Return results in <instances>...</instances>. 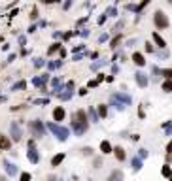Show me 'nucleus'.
<instances>
[{"instance_id":"26","label":"nucleus","mask_w":172,"mask_h":181,"mask_svg":"<svg viewBox=\"0 0 172 181\" xmlns=\"http://www.w3.org/2000/svg\"><path fill=\"white\" fill-rule=\"evenodd\" d=\"M42 2H46V4H53V2H57V0H42Z\"/></svg>"},{"instance_id":"23","label":"nucleus","mask_w":172,"mask_h":181,"mask_svg":"<svg viewBox=\"0 0 172 181\" xmlns=\"http://www.w3.org/2000/svg\"><path fill=\"white\" fill-rule=\"evenodd\" d=\"M146 51H147V53H151V51H153V47H151L150 43H146Z\"/></svg>"},{"instance_id":"21","label":"nucleus","mask_w":172,"mask_h":181,"mask_svg":"<svg viewBox=\"0 0 172 181\" xmlns=\"http://www.w3.org/2000/svg\"><path fill=\"white\" fill-rule=\"evenodd\" d=\"M163 74H165V75H166L168 79H172V68H166V70L163 72Z\"/></svg>"},{"instance_id":"15","label":"nucleus","mask_w":172,"mask_h":181,"mask_svg":"<svg viewBox=\"0 0 172 181\" xmlns=\"http://www.w3.org/2000/svg\"><path fill=\"white\" fill-rule=\"evenodd\" d=\"M98 115H100V117H106V115H108L106 106H104V104H100V106H98Z\"/></svg>"},{"instance_id":"12","label":"nucleus","mask_w":172,"mask_h":181,"mask_svg":"<svg viewBox=\"0 0 172 181\" xmlns=\"http://www.w3.org/2000/svg\"><path fill=\"white\" fill-rule=\"evenodd\" d=\"M136 81L140 83V87H146L147 85V79L144 78V74H136Z\"/></svg>"},{"instance_id":"25","label":"nucleus","mask_w":172,"mask_h":181,"mask_svg":"<svg viewBox=\"0 0 172 181\" xmlns=\"http://www.w3.org/2000/svg\"><path fill=\"white\" fill-rule=\"evenodd\" d=\"M166 153H172V142L168 143V145H166Z\"/></svg>"},{"instance_id":"13","label":"nucleus","mask_w":172,"mask_h":181,"mask_svg":"<svg viewBox=\"0 0 172 181\" xmlns=\"http://www.w3.org/2000/svg\"><path fill=\"white\" fill-rule=\"evenodd\" d=\"M163 91H165V92H172V79H166V81L163 83Z\"/></svg>"},{"instance_id":"4","label":"nucleus","mask_w":172,"mask_h":181,"mask_svg":"<svg viewBox=\"0 0 172 181\" xmlns=\"http://www.w3.org/2000/svg\"><path fill=\"white\" fill-rule=\"evenodd\" d=\"M10 145H11V142L6 138L4 134H0V151H6V149H10Z\"/></svg>"},{"instance_id":"27","label":"nucleus","mask_w":172,"mask_h":181,"mask_svg":"<svg viewBox=\"0 0 172 181\" xmlns=\"http://www.w3.org/2000/svg\"><path fill=\"white\" fill-rule=\"evenodd\" d=\"M170 2H172V0H170Z\"/></svg>"},{"instance_id":"17","label":"nucleus","mask_w":172,"mask_h":181,"mask_svg":"<svg viewBox=\"0 0 172 181\" xmlns=\"http://www.w3.org/2000/svg\"><path fill=\"white\" fill-rule=\"evenodd\" d=\"M121 42V36H115L114 40H112V43H110V47H117V43Z\"/></svg>"},{"instance_id":"22","label":"nucleus","mask_w":172,"mask_h":181,"mask_svg":"<svg viewBox=\"0 0 172 181\" xmlns=\"http://www.w3.org/2000/svg\"><path fill=\"white\" fill-rule=\"evenodd\" d=\"M147 2H150V0H142V4H140V6H138V11H140V10H142V8H144V6H146V4H147Z\"/></svg>"},{"instance_id":"24","label":"nucleus","mask_w":172,"mask_h":181,"mask_svg":"<svg viewBox=\"0 0 172 181\" xmlns=\"http://www.w3.org/2000/svg\"><path fill=\"white\" fill-rule=\"evenodd\" d=\"M21 179H30V174H21Z\"/></svg>"},{"instance_id":"2","label":"nucleus","mask_w":172,"mask_h":181,"mask_svg":"<svg viewBox=\"0 0 172 181\" xmlns=\"http://www.w3.org/2000/svg\"><path fill=\"white\" fill-rule=\"evenodd\" d=\"M49 128L57 134L59 140H66V138H68V130H66V128H59L57 124H49Z\"/></svg>"},{"instance_id":"3","label":"nucleus","mask_w":172,"mask_h":181,"mask_svg":"<svg viewBox=\"0 0 172 181\" xmlns=\"http://www.w3.org/2000/svg\"><path fill=\"white\" fill-rule=\"evenodd\" d=\"M65 115H66V111H65L62 106H57L53 110V121H55V123H61V121L65 119Z\"/></svg>"},{"instance_id":"18","label":"nucleus","mask_w":172,"mask_h":181,"mask_svg":"<svg viewBox=\"0 0 172 181\" xmlns=\"http://www.w3.org/2000/svg\"><path fill=\"white\" fill-rule=\"evenodd\" d=\"M59 45H61V43H53V47H49V51H47V53H49V55H53L55 51L59 49Z\"/></svg>"},{"instance_id":"7","label":"nucleus","mask_w":172,"mask_h":181,"mask_svg":"<svg viewBox=\"0 0 172 181\" xmlns=\"http://www.w3.org/2000/svg\"><path fill=\"white\" fill-rule=\"evenodd\" d=\"M74 121H76V123H87L85 111H81V110H79V111H76V113H74Z\"/></svg>"},{"instance_id":"20","label":"nucleus","mask_w":172,"mask_h":181,"mask_svg":"<svg viewBox=\"0 0 172 181\" xmlns=\"http://www.w3.org/2000/svg\"><path fill=\"white\" fill-rule=\"evenodd\" d=\"M89 115H91V119H93V121H97V119H98V117H97V111H95L93 108L89 110Z\"/></svg>"},{"instance_id":"19","label":"nucleus","mask_w":172,"mask_h":181,"mask_svg":"<svg viewBox=\"0 0 172 181\" xmlns=\"http://www.w3.org/2000/svg\"><path fill=\"white\" fill-rule=\"evenodd\" d=\"M29 159L32 160V162H36V160H38V155H36L34 151H30V153H29Z\"/></svg>"},{"instance_id":"6","label":"nucleus","mask_w":172,"mask_h":181,"mask_svg":"<svg viewBox=\"0 0 172 181\" xmlns=\"http://www.w3.org/2000/svg\"><path fill=\"white\" fill-rule=\"evenodd\" d=\"M112 153H115V159L119 160V162H121V160H125V149H123V147H114V151Z\"/></svg>"},{"instance_id":"10","label":"nucleus","mask_w":172,"mask_h":181,"mask_svg":"<svg viewBox=\"0 0 172 181\" xmlns=\"http://www.w3.org/2000/svg\"><path fill=\"white\" fill-rule=\"evenodd\" d=\"M62 160H65V153H59V155H55L53 159H51V166H59Z\"/></svg>"},{"instance_id":"1","label":"nucleus","mask_w":172,"mask_h":181,"mask_svg":"<svg viewBox=\"0 0 172 181\" xmlns=\"http://www.w3.org/2000/svg\"><path fill=\"white\" fill-rule=\"evenodd\" d=\"M153 23H155V27H157V29H168V17H166L163 11H155Z\"/></svg>"},{"instance_id":"14","label":"nucleus","mask_w":172,"mask_h":181,"mask_svg":"<svg viewBox=\"0 0 172 181\" xmlns=\"http://www.w3.org/2000/svg\"><path fill=\"white\" fill-rule=\"evenodd\" d=\"M163 175H165V178H170L172 175V170H170L168 164H165V168H163Z\"/></svg>"},{"instance_id":"5","label":"nucleus","mask_w":172,"mask_h":181,"mask_svg":"<svg viewBox=\"0 0 172 181\" xmlns=\"http://www.w3.org/2000/svg\"><path fill=\"white\" fill-rule=\"evenodd\" d=\"M30 130H34L36 136H42L44 128H42V124H40V121H34V123H30Z\"/></svg>"},{"instance_id":"8","label":"nucleus","mask_w":172,"mask_h":181,"mask_svg":"<svg viewBox=\"0 0 172 181\" xmlns=\"http://www.w3.org/2000/svg\"><path fill=\"white\" fill-rule=\"evenodd\" d=\"M100 151L104 153V155H108V153L114 151V147H112V143H110V142H106V140H104V142L100 143Z\"/></svg>"},{"instance_id":"9","label":"nucleus","mask_w":172,"mask_h":181,"mask_svg":"<svg viewBox=\"0 0 172 181\" xmlns=\"http://www.w3.org/2000/svg\"><path fill=\"white\" fill-rule=\"evenodd\" d=\"M133 60H134V64H138V66H144V64H146V59H144L142 53H134Z\"/></svg>"},{"instance_id":"16","label":"nucleus","mask_w":172,"mask_h":181,"mask_svg":"<svg viewBox=\"0 0 172 181\" xmlns=\"http://www.w3.org/2000/svg\"><path fill=\"white\" fill-rule=\"evenodd\" d=\"M133 168H134V170H140V168H142V160L134 159V160H133Z\"/></svg>"},{"instance_id":"11","label":"nucleus","mask_w":172,"mask_h":181,"mask_svg":"<svg viewBox=\"0 0 172 181\" xmlns=\"http://www.w3.org/2000/svg\"><path fill=\"white\" fill-rule=\"evenodd\" d=\"M153 40H155V43H157L159 47H165V40H163L161 36L157 34V32H153Z\"/></svg>"}]
</instances>
